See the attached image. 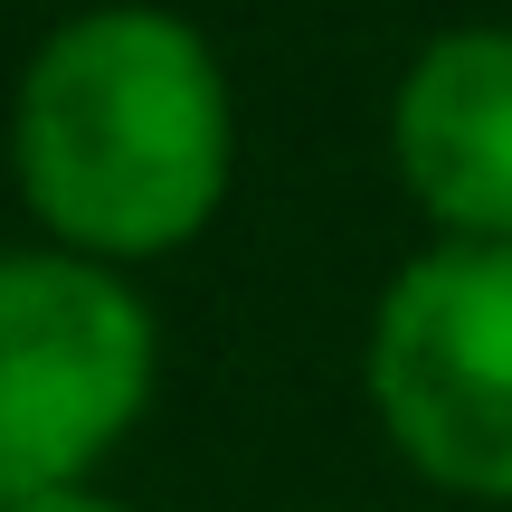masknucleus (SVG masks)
Segmentation results:
<instances>
[{
    "label": "nucleus",
    "instance_id": "nucleus-3",
    "mask_svg": "<svg viewBox=\"0 0 512 512\" xmlns=\"http://www.w3.org/2000/svg\"><path fill=\"white\" fill-rule=\"evenodd\" d=\"M361 389L437 494L512 503V247L437 238L408 256L370 313Z\"/></svg>",
    "mask_w": 512,
    "mask_h": 512
},
{
    "label": "nucleus",
    "instance_id": "nucleus-5",
    "mask_svg": "<svg viewBox=\"0 0 512 512\" xmlns=\"http://www.w3.org/2000/svg\"><path fill=\"white\" fill-rule=\"evenodd\" d=\"M10 512H133L114 494H95V484H76V494H38V503H10Z\"/></svg>",
    "mask_w": 512,
    "mask_h": 512
},
{
    "label": "nucleus",
    "instance_id": "nucleus-1",
    "mask_svg": "<svg viewBox=\"0 0 512 512\" xmlns=\"http://www.w3.org/2000/svg\"><path fill=\"white\" fill-rule=\"evenodd\" d=\"M10 171L67 256L124 275L190 247L238 171V95L219 48L152 0L57 19L10 105Z\"/></svg>",
    "mask_w": 512,
    "mask_h": 512
},
{
    "label": "nucleus",
    "instance_id": "nucleus-4",
    "mask_svg": "<svg viewBox=\"0 0 512 512\" xmlns=\"http://www.w3.org/2000/svg\"><path fill=\"white\" fill-rule=\"evenodd\" d=\"M408 200L465 247H512V29H446L389 95Z\"/></svg>",
    "mask_w": 512,
    "mask_h": 512
},
{
    "label": "nucleus",
    "instance_id": "nucleus-2",
    "mask_svg": "<svg viewBox=\"0 0 512 512\" xmlns=\"http://www.w3.org/2000/svg\"><path fill=\"white\" fill-rule=\"evenodd\" d=\"M162 323L114 266L0 247V512L76 494L143 427Z\"/></svg>",
    "mask_w": 512,
    "mask_h": 512
}]
</instances>
